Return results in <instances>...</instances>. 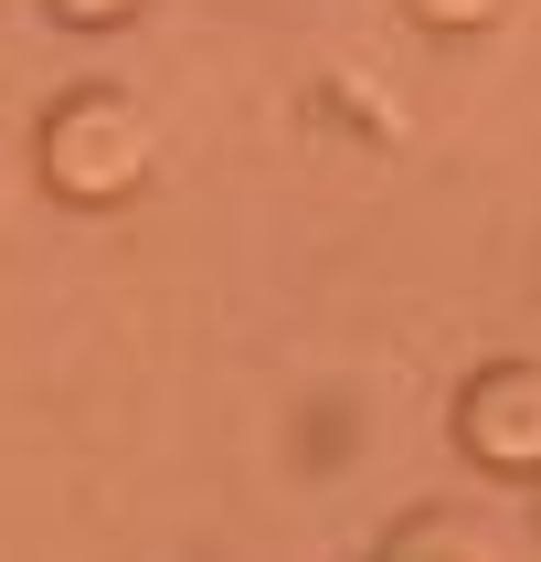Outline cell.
<instances>
[{
	"mask_svg": "<svg viewBox=\"0 0 541 562\" xmlns=\"http://www.w3.org/2000/svg\"><path fill=\"white\" fill-rule=\"evenodd\" d=\"M457 436H467V457L488 477H541V361H499V372H477Z\"/></svg>",
	"mask_w": 541,
	"mask_h": 562,
	"instance_id": "cell-2",
	"label": "cell"
},
{
	"mask_svg": "<svg viewBox=\"0 0 541 562\" xmlns=\"http://www.w3.org/2000/svg\"><path fill=\"white\" fill-rule=\"evenodd\" d=\"M414 11H425V22H436V32H467V22H488L499 0H414Z\"/></svg>",
	"mask_w": 541,
	"mask_h": 562,
	"instance_id": "cell-4",
	"label": "cell"
},
{
	"mask_svg": "<svg viewBox=\"0 0 541 562\" xmlns=\"http://www.w3.org/2000/svg\"><path fill=\"white\" fill-rule=\"evenodd\" d=\"M382 562H509V552L477 531V520H457V509H414L404 531L382 541Z\"/></svg>",
	"mask_w": 541,
	"mask_h": 562,
	"instance_id": "cell-3",
	"label": "cell"
},
{
	"mask_svg": "<svg viewBox=\"0 0 541 562\" xmlns=\"http://www.w3.org/2000/svg\"><path fill=\"white\" fill-rule=\"evenodd\" d=\"M54 11H75V22H117L127 0H54Z\"/></svg>",
	"mask_w": 541,
	"mask_h": 562,
	"instance_id": "cell-5",
	"label": "cell"
},
{
	"mask_svg": "<svg viewBox=\"0 0 541 562\" xmlns=\"http://www.w3.org/2000/svg\"><path fill=\"white\" fill-rule=\"evenodd\" d=\"M43 181L64 202H127L149 181V127L127 117L117 95H75L43 117Z\"/></svg>",
	"mask_w": 541,
	"mask_h": 562,
	"instance_id": "cell-1",
	"label": "cell"
}]
</instances>
